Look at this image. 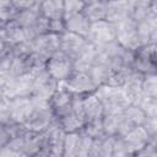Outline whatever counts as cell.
Listing matches in <instances>:
<instances>
[{"label":"cell","instance_id":"obj_15","mask_svg":"<svg viewBox=\"0 0 157 157\" xmlns=\"http://www.w3.org/2000/svg\"><path fill=\"white\" fill-rule=\"evenodd\" d=\"M144 75L136 72V71H131L128 76V80L125 82V85L121 87L130 102V104H135L139 105L141 103V101L144 99V92H142V81H144Z\"/></svg>","mask_w":157,"mask_h":157},{"label":"cell","instance_id":"obj_8","mask_svg":"<svg viewBox=\"0 0 157 157\" xmlns=\"http://www.w3.org/2000/svg\"><path fill=\"white\" fill-rule=\"evenodd\" d=\"M45 69L58 82H63L67 80L69 76L72 74L74 63L69 55L59 50L47 60Z\"/></svg>","mask_w":157,"mask_h":157},{"label":"cell","instance_id":"obj_27","mask_svg":"<svg viewBox=\"0 0 157 157\" xmlns=\"http://www.w3.org/2000/svg\"><path fill=\"white\" fill-rule=\"evenodd\" d=\"M39 16H40V1H38L33 7L25 10V11H21L18 13L16 21L22 26V28L25 29L26 36H27V33L32 29V27L34 26V23Z\"/></svg>","mask_w":157,"mask_h":157},{"label":"cell","instance_id":"obj_47","mask_svg":"<svg viewBox=\"0 0 157 157\" xmlns=\"http://www.w3.org/2000/svg\"><path fill=\"white\" fill-rule=\"evenodd\" d=\"M22 157H32V156H27V155H23Z\"/></svg>","mask_w":157,"mask_h":157},{"label":"cell","instance_id":"obj_14","mask_svg":"<svg viewBox=\"0 0 157 157\" xmlns=\"http://www.w3.org/2000/svg\"><path fill=\"white\" fill-rule=\"evenodd\" d=\"M32 47L33 52L47 61L54 53L60 50V36L54 33L39 36L32 40Z\"/></svg>","mask_w":157,"mask_h":157},{"label":"cell","instance_id":"obj_11","mask_svg":"<svg viewBox=\"0 0 157 157\" xmlns=\"http://www.w3.org/2000/svg\"><path fill=\"white\" fill-rule=\"evenodd\" d=\"M130 157H135L150 144V136L144 126H136L125 136L120 137Z\"/></svg>","mask_w":157,"mask_h":157},{"label":"cell","instance_id":"obj_38","mask_svg":"<svg viewBox=\"0 0 157 157\" xmlns=\"http://www.w3.org/2000/svg\"><path fill=\"white\" fill-rule=\"evenodd\" d=\"M80 134H81V136H80V142H78L76 157H90L94 140L91 139L88 135H86L82 130L80 131Z\"/></svg>","mask_w":157,"mask_h":157},{"label":"cell","instance_id":"obj_21","mask_svg":"<svg viewBox=\"0 0 157 157\" xmlns=\"http://www.w3.org/2000/svg\"><path fill=\"white\" fill-rule=\"evenodd\" d=\"M82 103H83V113L86 121L99 120L104 118V108L99 98L96 96V93L85 94L82 98Z\"/></svg>","mask_w":157,"mask_h":157},{"label":"cell","instance_id":"obj_10","mask_svg":"<svg viewBox=\"0 0 157 157\" xmlns=\"http://www.w3.org/2000/svg\"><path fill=\"white\" fill-rule=\"evenodd\" d=\"M66 90L74 96H85L90 93H94L97 86L93 83L87 71L74 70L67 80L63 81Z\"/></svg>","mask_w":157,"mask_h":157},{"label":"cell","instance_id":"obj_24","mask_svg":"<svg viewBox=\"0 0 157 157\" xmlns=\"http://www.w3.org/2000/svg\"><path fill=\"white\" fill-rule=\"evenodd\" d=\"M44 145V132H36L28 130L25 134V155L39 157Z\"/></svg>","mask_w":157,"mask_h":157},{"label":"cell","instance_id":"obj_5","mask_svg":"<svg viewBox=\"0 0 157 157\" xmlns=\"http://www.w3.org/2000/svg\"><path fill=\"white\" fill-rule=\"evenodd\" d=\"M65 136L66 132L54 121L52 126L44 131V145L39 157H63Z\"/></svg>","mask_w":157,"mask_h":157},{"label":"cell","instance_id":"obj_7","mask_svg":"<svg viewBox=\"0 0 157 157\" xmlns=\"http://www.w3.org/2000/svg\"><path fill=\"white\" fill-rule=\"evenodd\" d=\"M59 82L47 71V69L34 75V83L31 97L38 102H49L58 88Z\"/></svg>","mask_w":157,"mask_h":157},{"label":"cell","instance_id":"obj_26","mask_svg":"<svg viewBox=\"0 0 157 157\" xmlns=\"http://www.w3.org/2000/svg\"><path fill=\"white\" fill-rule=\"evenodd\" d=\"M40 15L48 20H64V1L45 0L40 1Z\"/></svg>","mask_w":157,"mask_h":157},{"label":"cell","instance_id":"obj_39","mask_svg":"<svg viewBox=\"0 0 157 157\" xmlns=\"http://www.w3.org/2000/svg\"><path fill=\"white\" fill-rule=\"evenodd\" d=\"M139 107H141V109L145 112L147 118L157 119V98L144 97V99L141 101Z\"/></svg>","mask_w":157,"mask_h":157},{"label":"cell","instance_id":"obj_2","mask_svg":"<svg viewBox=\"0 0 157 157\" xmlns=\"http://www.w3.org/2000/svg\"><path fill=\"white\" fill-rule=\"evenodd\" d=\"M34 83V75L25 74L17 77L0 81V96L10 99L18 97H31Z\"/></svg>","mask_w":157,"mask_h":157},{"label":"cell","instance_id":"obj_46","mask_svg":"<svg viewBox=\"0 0 157 157\" xmlns=\"http://www.w3.org/2000/svg\"><path fill=\"white\" fill-rule=\"evenodd\" d=\"M152 59L155 61V65L157 67V44L152 45Z\"/></svg>","mask_w":157,"mask_h":157},{"label":"cell","instance_id":"obj_3","mask_svg":"<svg viewBox=\"0 0 157 157\" xmlns=\"http://www.w3.org/2000/svg\"><path fill=\"white\" fill-rule=\"evenodd\" d=\"M53 123H54V113L53 109L50 108L49 102L36 101L32 113L27 119V121L25 123V126L31 131L44 132L52 126Z\"/></svg>","mask_w":157,"mask_h":157},{"label":"cell","instance_id":"obj_34","mask_svg":"<svg viewBox=\"0 0 157 157\" xmlns=\"http://www.w3.org/2000/svg\"><path fill=\"white\" fill-rule=\"evenodd\" d=\"M125 115L129 118V120L135 125V126H142L147 119L145 112L141 109V107L135 105V104H130L125 110H124Z\"/></svg>","mask_w":157,"mask_h":157},{"label":"cell","instance_id":"obj_1","mask_svg":"<svg viewBox=\"0 0 157 157\" xmlns=\"http://www.w3.org/2000/svg\"><path fill=\"white\" fill-rule=\"evenodd\" d=\"M94 93L104 108V114L124 112L130 105V102L123 88L109 87L104 85L98 87Z\"/></svg>","mask_w":157,"mask_h":157},{"label":"cell","instance_id":"obj_30","mask_svg":"<svg viewBox=\"0 0 157 157\" xmlns=\"http://www.w3.org/2000/svg\"><path fill=\"white\" fill-rule=\"evenodd\" d=\"M20 11L13 5L12 0H1L0 1V27L6 25L10 21L17 18Z\"/></svg>","mask_w":157,"mask_h":157},{"label":"cell","instance_id":"obj_13","mask_svg":"<svg viewBox=\"0 0 157 157\" xmlns=\"http://www.w3.org/2000/svg\"><path fill=\"white\" fill-rule=\"evenodd\" d=\"M132 70L144 76L157 74V67L152 59V45H145L134 52Z\"/></svg>","mask_w":157,"mask_h":157},{"label":"cell","instance_id":"obj_19","mask_svg":"<svg viewBox=\"0 0 157 157\" xmlns=\"http://www.w3.org/2000/svg\"><path fill=\"white\" fill-rule=\"evenodd\" d=\"M54 121L66 134L81 131L83 129V126H85V123H86L85 119H82L81 117H78L72 108L69 109V110H66L65 113H61V114L54 117Z\"/></svg>","mask_w":157,"mask_h":157},{"label":"cell","instance_id":"obj_42","mask_svg":"<svg viewBox=\"0 0 157 157\" xmlns=\"http://www.w3.org/2000/svg\"><path fill=\"white\" fill-rule=\"evenodd\" d=\"M23 155L21 152H17L12 148H10L9 146H4L0 150V157H22Z\"/></svg>","mask_w":157,"mask_h":157},{"label":"cell","instance_id":"obj_16","mask_svg":"<svg viewBox=\"0 0 157 157\" xmlns=\"http://www.w3.org/2000/svg\"><path fill=\"white\" fill-rule=\"evenodd\" d=\"M72 99H74V94L66 90V87L64 86L63 82H59L56 91L54 92V94L52 96V98L49 101V104H50V108L53 109L54 117L71 109Z\"/></svg>","mask_w":157,"mask_h":157},{"label":"cell","instance_id":"obj_44","mask_svg":"<svg viewBox=\"0 0 157 157\" xmlns=\"http://www.w3.org/2000/svg\"><path fill=\"white\" fill-rule=\"evenodd\" d=\"M150 10H151V18L157 17V0H151Z\"/></svg>","mask_w":157,"mask_h":157},{"label":"cell","instance_id":"obj_6","mask_svg":"<svg viewBox=\"0 0 157 157\" xmlns=\"http://www.w3.org/2000/svg\"><path fill=\"white\" fill-rule=\"evenodd\" d=\"M115 32H117V43L123 48L131 52H135L139 48H141L137 34V22L134 21L131 17L115 25Z\"/></svg>","mask_w":157,"mask_h":157},{"label":"cell","instance_id":"obj_9","mask_svg":"<svg viewBox=\"0 0 157 157\" xmlns=\"http://www.w3.org/2000/svg\"><path fill=\"white\" fill-rule=\"evenodd\" d=\"M103 128H104V134L107 136L123 137L136 126L129 120V118L125 115L124 112H118V113L104 114Z\"/></svg>","mask_w":157,"mask_h":157},{"label":"cell","instance_id":"obj_36","mask_svg":"<svg viewBox=\"0 0 157 157\" xmlns=\"http://www.w3.org/2000/svg\"><path fill=\"white\" fill-rule=\"evenodd\" d=\"M142 92L145 97L157 98V74L147 75L142 81Z\"/></svg>","mask_w":157,"mask_h":157},{"label":"cell","instance_id":"obj_41","mask_svg":"<svg viewBox=\"0 0 157 157\" xmlns=\"http://www.w3.org/2000/svg\"><path fill=\"white\" fill-rule=\"evenodd\" d=\"M135 157H157V148L148 144L147 147H145L140 153H137Z\"/></svg>","mask_w":157,"mask_h":157},{"label":"cell","instance_id":"obj_28","mask_svg":"<svg viewBox=\"0 0 157 157\" xmlns=\"http://www.w3.org/2000/svg\"><path fill=\"white\" fill-rule=\"evenodd\" d=\"M151 0H137L130 2V17L136 22H142L151 18L150 10Z\"/></svg>","mask_w":157,"mask_h":157},{"label":"cell","instance_id":"obj_20","mask_svg":"<svg viewBox=\"0 0 157 157\" xmlns=\"http://www.w3.org/2000/svg\"><path fill=\"white\" fill-rule=\"evenodd\" d=\"M0 40L6 42L9 44H11L12 47L28 40L25 29L22 28V26L16 21H10L6 25L0 27Z\"/></svg>","mask_w":157,"mask_h":157},{"label":"cell","instance_id":"obj_18","mask_svg":"<svg viewBox=\"0 0 157 157\" xmlns=\"http://www.w3.org/2000/svg\"><path fill=\"white\" fill-rule=\"evenodd\" d=\"M86 44H87V39L75 33L66 31L60 36V50L66 55H69L72 60L85 48Z\"/></svg>","mask_w":157,"mask_h":157},{"label":"cell","instance_id":"obj_12","mask_svg":"<svg viewBox=\"0 0 157 157\" xmlns=\"http://www.w3.org/2000/svg\"><path fill=\"white\" fill-rule=\"evenodd\" d=\"M36 101L32 97H18L10 99L11 124H23L29 118Z\"/></svg>","mask_w":157,"mask_h":157},{"label":"cell","instance_id":"obj_31","mask_svg":"<svg viewBox=\"0 0 157 157\" xmlns=\"http://www.w3.org/2000/svg\"><path fill=\"white\" fill-rule=\"evenodd\" d=\"M131 71L125 70V69H110L109 74H108V77H107V81H105V86L121 88L125 85V82L128 80V76Z\"/></svg>","mask_w":157,"mask_h":157},{"label":"cell","instance_id":"obj_17","mask_svg":"<svg viewBox=\"0 0 157 157\" xmlns=\"http://www.w3.org/2000/svg\"><path fill=\"white\" fill-rule=\"evenodd\" d=\"M130 0H114L107 1L105 21L118 25L130 17Z\"/></svg>","mask_w":157,"mask_h":157},{"label":"cell","instance_id":"obj_33","mask_svg":"<svg viewBox=\"0 0 157 157\" xmlns=\"http://www.w3.org/2000/svg\"><path fill=\"white\" fill-rule=\"evenodd\" d=\"M80 131L78 132H70L65 136L64 142V156L63 157H76L78 142H80Z\"/></svg>","mask_w":157,"mask_h":157},{"label":"cell","instance_id":"obj_37","mask_svg":"<svg viewBox=\"0 0 157 157\" xmlns=\"http://www.w3.org/2000/svg\"><path fill=\"white\" fill-rule=\"evenodd\" d=\"M86 1L80 0H65L64 1V20L81 13L85 7Z\"/></svg>","mask_w":157,"mask_h":157},{"label":"cell","instance_id":"obj_22","mask_svg":"<svg viewBox=\"0 0 157 157\" xmlns=\"http://www.w3.org/2000/svg\"><path fill=\"white\" fill-rule=\"evenodd\" d=\"M97 54H98V49L96 47H93L91 43L87 42V44L85 45V48L72 60V63H74V70L88 71L90 67L94 64V61L97 59Z\"/></svg>","mask_w":157,"mask_h":157},{"label":"cell","instance_id":"obj_25","mask_svg":"<svg viewBox=\"0 0 157 157\" xmlns=\"http://www.w3.org/2000/svg\"><path fill=\"white\" fill-rule=\"evenodd\" d=\"M82 13L91 23L103 21L107 16V1H86Z\"/></svg>","mask_w":157,"mask_h":157},{"label":"cell","instance_id":"obj_40","mask_svg":"<svg viewBox=\"0 0 157 157\" xmlns=\"http://www.w3.org/2000/svg\"><path fill=\"white\" fill-rule=\"evenodd\" d=\"M12 2L16 6V9L21 12V11H25V10L33 7L38 1H36V0H12Z\"/></svg>","mask_w":157,"mask_h":157},{"label":"cell","instance_id":"obj_32","mask_svg":"<svg viewBox=\"0 0 157 157\" xmlns=\"http://www.w3.org/2000/svg\"><path fill=\"white\" fill-rule=\"evenodd\" d=\"M82 131L93 140H98V139L103 137L105 135L104 134V128H103V119L86 121Z\"/></svg>","mask_w":157,"mask_h":157},{"label":"cell","instance_id":"obj_23","mask_svg":"<svg viewBox=\"0 0 157 157\" xmlns=\"http://www.w3.org/2000/svg\"><path fill=\"white\" fill-rule=\"evenodd\" d=\"M64 21H65V27H66L67 32H71L77 36H81L83 38H87L92 23L88 21V18L82 12L77 13L72 17H69Z\"/></svg>","mask_w":157,"mask_h":157},{"label":"cell","instance_id":"obj_45","mask_svg":"<svg viewBox=\"0 0 157 157\" xmlns=\"http://www.w3.org/2000/svg\"><path fill=\"white\" fill-rule=\"evenodd\" d=\"M90 157H103V156L101 155V152L98 151V148L94 146V141H93V146H92V151H91V153H90Z\"/></svg>","mask_w":157,"mask_h":157},{"label":"cell","instance_id":"obj_43","mask_svg":"<svg viewBox=\"0 0 157 157\" xmlns=\"http://www.w3.org/2000/svg\"><path fill=\"white\" fill-rule=\"evenodd\" d=\"M152 23V36H151V45L157 44V17L151 18Z\"/></svg>","mask_w":157,"mask_h":157},{"label":"cell","instance_id":"obj_29","mask_svg":"<svg viewBox=\"0 0 157 157\" xmlns=\"http://www.w3.org/2000/svg\"><path fill=\"white\" fill-rule=\"evenodd\" d=\"M97 55H98V54H97ZM109 70H110V67H109L108 65H105L103 61L96 59L94 64L90 67V70H88L87 72H88L90 77L92 78L93 83H94V85L97 86V88H98V87L105 85V81H107Z\"/></svg>","mask_w":157,"mask_h":157},{"label":"cell","instance_id":"obj_4","mask_svg":"<svg viewBox=\"0 0 157 157\" xmlns=\"http://www.w3.org/2000/svg\"><path fill=\"white\" fill-rule=\"evenodd\" d=\"M86 39L97 49H102L109 44H113L117 42L115 25L105 20L94 22L91 25V29Z\"/></svg>","mask_w":157,"mask_h":157},{"label":"cell","instance_id":"obj_35","mask_svg":"<svg viewBox=\"0 0 157 157\" xmlns=\"http://www.w3.org/2000/svg\"><path fill=\"white\" fill-rule=\"evenodd\" d=\"M137 34H139V40L141 47L151 45V36H152L151 18L142 22H137Z\"/></svg>","mask_w":157,"mask_h":157}]
</instances>
